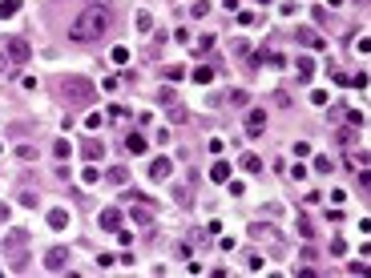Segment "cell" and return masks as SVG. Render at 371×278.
Instances as JSON below:
<instances>
[{
    "instance_id": "cell-1",
    "label": "cell",
    "mask_w": 371,
    "mask_h": 278,
    "mask_svg": "<svg viewBox=\"0 0 371 278\" xmlns=\"http://www.w3.org/2000/svg\"><path fill=\"white\" fill-rule=\"evenodd\" d=\"M105 33H109V8H105V4H89V8L69 24V41H73V45L101 41Z\"/></svg>"
},
{
    "instance_id": "cell-2",
    "label": "cell",
    "mask_w": 371,
    "mask_h": 278,
    "mask_svg": "<svg viewBox=\"0 0 371 278\" xmlns=\"http://www.w3.org/2000/svg\"><path fill=\"white\" fill-rule=\"evenodd\" d=\"M56 93H61V101H65L69 109H89V105L97 101V89H93V81H85V77H61V81H56Z\"/></svg>"
},
{
    "instance_id": "cell-3",
    "label": "cell",
    "mask_w": 371,
    "mask_h": 278,
    "mask_svg": "<svg viewBox=\"0 0 371 278\" xmlns=\"http://www.w3.org/2000/svg\"><path fill=\"white\" fill-rule=\"evenodd\" d=\"M8 56H12L16 65H24V60L33 56V45H28L24 37H8Z\"/></svg>"
},
{
    "instance_id": "cell-4",
    "label": "cell",
    "mask_w": 371,
    "mask_h": 278,
    "mask_svg": "<svg viewBox=\"0 0 371 278\" xmlns=\"http://www.w3.org/2000/svg\"><path fill=\"white\" fill-rule=\"evenodd\" d=\"M65 266H69V250H65V246H53V250H49V254H45V270H65Z\"/></svg>"
},
{
    "instance_id": "cell-5",
    "label": "cell",
    "mask_w": 371,
    "mask_h": 278,
    "mask_svg": "<svg viewBox=\"0 0 371 278\" xmlns=\"http://www.w3.org/2000/svg\"><path fill=\"white\" fill-rule=\"evenodd\" d=\"M263 129H266V113L263 109H250V113H246V133H250V137H259Z\"/></svg>"
},
{
    "instance_id": "cell-6",
    "label": "cell",
    "mask_w": 371,
    "mask_h": 278,
    "mask_svg": "<svg viewBox=\"0 0 371 278\" xmlns=\"http://www.w3.org/2000/svg\"><path fill=\"white\" fill-rule=\"evenodd\" d=\"M97 226L109 230V234H113V230H121V210H101V214H97Z\"/></svg>"
},
{
    "instance_id": "cell-7",
    "label": "cell",
    "mask_w": 371,
    "mask_h": 278,
    "mask_svg": "<svg viewBox=\"0 0 371 278\" xmlns=\"http://www.w3.org/2000/svg\"><path fill=\"white\" fill-rule=\"evenodd\" d=\"M295 41H299V45H307V49H323V37H319L315 28H307V24L295 33Z\"/></svg>"
},
{
    "instance_id": "cell-8",
    "label": "cell",
    "mask_w": 371,
    "mask_h": 278,
    "mask_svg": "<svg viewBox=\"0 0 371 278\" xmlns=\"http://www.w3.org/2000/svg\"><path fill=\"white\" fill-rule=\"evenodd\" d=\"M81 158H85V162H101V158H105V145H101V141H93V137H89V141H85V145H81Z\"/></svg>"
},
{
    "instance_id": "cell-9",
    "label": "cell",
    "mask_w": 371,
    "mask_h": 278,
    "mask_svg": "<svg viewBox=\"0 0 371 278\" xmlns=\"http://www.w3.org/2000/svg\"><path fill=\"white\" fill-rule=\"evenodd\" d=\"M165 117H169L174 125H186V121H190V109H186V105H178V101H169V105H165Z\"/></svg>"
},
{
    "instance_id": "cell-10",
    "label": "cell",
    "mask_w": 371,
    "mask_h": 278,
    "mask_svg": "<svg viewBox=\"0 0 371 278\" xmlns=\"http://www.w3.org/2000/svg\"><path fill=\"white\" fill-rule=\"evenodd\" d=\"M295 69H299V81H311V77H315V60H311V56H299Z\"/></svg>"
},
{
    "instance_id": "cell-11",
    "label": "cell",
    "mask_w": 371,
    "mask_h": 278,
    "mask_svg": "<svg viewBox=\"0 0 371 278\" xmlns=\"http://www.w3.org/2000/svg\"><path fill=\"white\" fill-rule=\"evenodd\" d=\"M125 149L129 153H146V137L141 133H125Z\"/></svg>"
},
{
    "instance_id": "cell-12",
    "label": "cell",
    "mask_w": 371,
    "mask_h": 278,
    "mask_svg": "<svg viewBox=\"0 0 371 278\" xmlns=\"http://www.w3.org/2000/svg\"><path fill=\"white\" fill-rule=\"evenodd\" d=\"M169 162H165V158H158V162H154V166H150V177H154V181H161V177H169Z\"/></svg>"
},
{
    "instance_id": "cell-13",
    "label": "cell",
    "mask_w": 371,
    "mask_h": 278,
    "mask_svg": "<svg viewBox=\"0 0 371 278\" xmlns=\"http://www.w3.org/2000/svg\"><path fill=\"white\" fill-rule=\"evenodd\" d=\"M210 177L222 186V181H230V162H214V169H210Z\"/></svg>"
},
{
    "instance_id": "cell-14",
    "label": "cell",
    "mask_w": 371,
    "mask_h": 278,
    "mask_svg": "<svg viewBox=\"0 0 371 278\" xmlns=\"http://www.w3.org/2000/svg\"><path fill=\"white\" fill-rule=\"evenodd\" d=\"M69 226V214L65 210H49V230H65Z\"/></svg>"
},
{
    "instance_id": "cell-15",
    "label": "cell",
    "mask_w": 371,
    "mask_h": 278,
    "mask_svg": "<svg viewBox=\"0 0 371 278\" xmlns=\"http://www.w3.org/2000/svg\"><path fill=\"white\" fill-rule=\"evenodd\" d=\"M129 218H133L137 226H150V210H146V202H137V206L129 210Z\"/></svg>"
},
{
    "instance_id": "cell-16",
    "label": "cell",
    "mask_w": 371,
    "mask_h": 278,
    "mask_svg": "<svg viewBox=\"0 0 371 278\" xmlns=\"http://www.w3.org/2000/svg\"><path fill=\"white\" fill-rule=\"evenodd\" d=\"M226 101H230L234 109H246V101H250V93H246V89H234V93H230Z\"/></svg>"
},
{
    "instance_id": "cell-17",
    "label": "cell",
    "mask_w": 371,
    "mask_h": 278,
    "mask_svg": "<svg viewBox=\"0 0 371 278\" xmlns=\"http://www.w3.org/2000/svg\"><path fill=\"white\" fill-rule=\"evenodd\" d=\"M16 12H20V0H0V20H8Z\"/></svg>"
},
{
    "instance_id": "cell-18",
    "label": "cell",
    "mask_w": 371,
    "mask_h": 278,
    "mask_svg": "<svg viewBox=\"0 0 371 278\" xmlns=\"http://www.w3.org/2000/svg\"><path fill=\"white\" fill-rule=\"evenodd\" d=\"M194 81H198V85H210V81H214V69H210V65H198V69H194Z\"/></svg>"
},
{
    "instance_id": "cell-19",
    "label": "cell",
    "mask_w": 371,
    "mask_h": 278,
    "mask_svg": "<svg viewBox=\"0 0 371 278\" xmlns=\"http://www.w3.org/2000/svg\"><path fill=\"white\" fill-rule=\"evenodd\" d=\"M109 181H113V186H125V181H129V169H125V166H113V169H109Z\"/></svg>"
},
{
    "instance_id": "cell-20",
    "label": "cell",
    "mask_w": 371,
    "mask_h": 278,
    "mask_svg": "<svg viewBox=\"0 0 371 278\" xmlns=\"http://www.w3.org/2000/svg\"><path fill=\"white\" fill-rule=\"evenodd\" d=\"M133 24H137V33H150V28H154V16H150V12H137Z\"/></svg>"
},
{
    "instance_id": "cell-21",
    "label": "cell",
    "mask_w": 371,
    "mask_h": 278,
    "mask_svg": "<svg viewBox=\"0 0 371 278\" xmlns=\"http://www.w3.org/2000/svg\"><path fill=\"white\" fill-rule=\"evenodd\" d=\"M311 166H315V173H331V169H335V162H331V158H323V153H319L315 162H311Z\"/></svg>"
},
{
    "instance_id": "cell-22",
    "label": "cell",
    "mask_w": 371,
    "mask_h": 278,
    "mask_svg": "<svg viewBox=\"0 0 371 278\" xmlns=\"http://www.w3.org/2000/svg\"><path fill=\"white\" fill-rule=\"evenodd\" d=\"M53 153H56V158H61V162H69V153H73V145H69L65 137H61V141H56V145H53Z\"/></svg>"
},
{
    "instance_id": "cell-23",
    "label": "cell",
    "mask_w": 371,
    "mask_h": 278,
    "mask_svg": "<svg viewBox=\"0 0 371 278\" xmlns=\"http://www.w3.org/2000/svg\"><path fill=\"white\" fill-rule=\"evenodd\" d=\"M230 53H234V56H250V41H242V37H238V41L230 45Z\"/></svg>"
},
{
    "instance_id": "cell-24",
    "label": "cell",
    "mask_w": 371,
    "mask_h": 278,
    "mask_svg": "<svg viewBox=\"0 0 371 278\" xmlns=\"http://www.w3.org/2000/svg\"><path fill=\"white\" fill-rule=\"evenodd\" d=\"M182 77H186L182 65H165V81H182Z\"/></svg>"
},
{
    "instance_id": "cell-25",
    "label": "cell",
    "mask_w": 371,
    "mask_h": 278,
    "mask_svg": "<svg viewBox=\"0 0 371 278\" xmlns=\"http://www.w3.org/2000/svg\"><path fill=\"white\" fill-rule=\"evenodd\" d=\"M16 158H20V162H37V149H33V145H16Z\"/></svg>"
},
{
    "instance_id": "cell-26",
    "label": "cell",
    "mask_w": 371,
    "mask_h": 278,
    "mask_svg": "<svg viewBox=\"0 0 371 278\" xmlns=\"http://www.w3.org/2000/svg\"><path fill=\"white\" fill-rule=\"evenodd\" d=\"M242 166L250 169V173H259V169H263V162H259V153H246V158H242Z\"/></svg>"
},
{
    "instance_id": "cell-27",
    "label": "cell",
    "mask_w": 371,
    "mask_h": 278,
    "mask_svg": "<svg viewBox=\"0 0 371 278\" xmlns=\"http://www.w3.org/2000/svg\"><path fill=\"white\" fill-rule=\"evenodd\" d=\"M295 226H299V234H303V238H315V226L307 222V218H303V214H299V222H295Z\"/></svg>"
},
{
    "instance_id": "cell-28",
    "label": "cell",
    "mask_w": 371,
    "mask_h": 278,
    "mask_svg": "<svg viewBox=\"0 0 371 278\" xmlns=\"http://www.w3.org/2000/svg\"><path fill=\"white\" fill-rule=\"evenodd\" d=\"M190 12H194V20H202V16L210 12V4H206V0H194V8H190Z\"/></svg>"
},
{
    "instance_id": "cell-29",
    "label": "cell",
    "mask_w": 371,
    "mask_h": 278,
    "mask_svg": "<svg viewBox=\"0 0 371 278\" xmlns=\"http://www.w3.org/2000/svg\"><path fill=\"white\" fill-rule=\"evenodd\" d=\"M81 181H85V186H93V181H97V169L85 166V169H81Z\"/></svg>"
},
{
    "instance_id": "cell-30",
    "label": "cell",
    "mask_w": 371,
    "mask_h": 278,
    "mask_svg": "<svg viewBox=\"0 0 371 278\" xmlns=\"http://www.w3.org/2000/svg\"><path fill=\"white\" fill-rule=\"evenodd\" d=\"M158 101H161V105H169V101H178V93H174V89H158Z\"/></svg>"
},
{
    "instance_id": "cell-31",
    "label": "cell",
    "mask_w": 371,
    "mask_h": 278,
    "mask_svg": "<svg viewBox=\"0 0 371 278\" xmlns=\"http://www.w3.org/2000/svg\"><path fill=\"white\" fill-rule=\"evenodd\" d=\"M125 60H129V49H121V45H117V49H113V65H125Z\"/></svg>"
},
{
    "instance_id": "cell-32",
    "label": "cell",
    "mask_w": 371,
    "mask_h": 278,
    "mask_svg": "<svg viewBox=\"0 0 371 278\" xmlns=\"http://www.w3.org/2000/svg\"><path fill=\"white\" fill-rule=\"evenodd\" d=\"M367 186H371V173H367V166H359V190L367 194Z\"/></svg>"
},
{
    "instance_id": "cell-33",
    "label": "cell",
    "mask_w": 371,
    "mask_h": 278,
    "mask_svg": "<svg viewBox=\"0 0 371 278\" xmlns=\"http://www.w3.org/2000/svg\"><path fill=\"white\" fill-rule=\"evenodd\" d=\"M174 194H178V206H190V190H186V186H178Z\"/></svg>"
},
{
    "instance_id": "cell-34",
    "label": "cell",
    "mask_w": 371,
    "mask_h": 278,
    "mask_svg": "<svg viewBox=\"0 0 371 278\" xmlns=\"http://www.w3.org/2000/svg\"><path fill=\"white\" fill-rule=\"evenodd\" d=\"M214 49V37H202V41H198V49H194V53H210Z\"/></svg>"
},
{
    "instance_id": "cell-35",
    "label": "cell",
    "mask_w": 371,
    "mask_h": 278,
    "mask_svg": "<svg viewBox=\"0 0 371 278\" xmlns=\"http://www.w3.org/2000/svg\"><path fill=\"white\" fill-rule=\"evenodd\" d=\"M4 73H12V60H8V56L0 53V77H4Z\"/></svg>"
},
{
    "instance_id": "cell-36",
    "label": "cell",
    "mask_w": 371,
    "mask_h": 278,
    "mask_svg": "<svg viewBox=\"0 0 371 278\" xmlns=\"http://www.w3.org/2000/svg\"><path fill=\"white\" fill-rule=\"evenodd\" d=\"M355 4H359V8H367V0H355Z\"/></svg>"
},
{
    "instance_id": "cell-37",
    "label": "cell",
    "mask_w": 371,
    "mask_h": 278,
    "mask_svg": "<svg viewBox=\"0 0 371 278\" xmlns=\"http://www.w3.org/2000/svg\"><path fill=\"white\" fill-rule=\"evenodd\" d=\"M259 4H270V0H259Z\"/></svg>"
}]
</instances>
